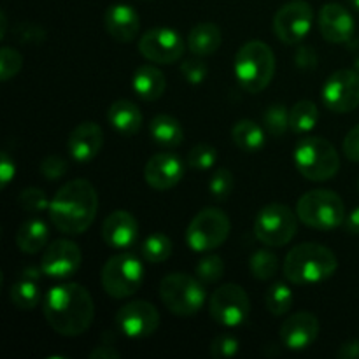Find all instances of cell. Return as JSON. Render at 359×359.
<instances>
[{
    "label": "cell",
    "mask_w": 359,
    "mask_h": 359,
    "mask_svg": "<svg viewBox=\"0 0 359 359\" xmlns=\"http://www.w3.org/2000/svg\"><path fill=\"white\" fill-rule=\"evenodd\" d=\"M44 316L58 335L79 337L86 333L93 323V298L81 284H60L51 287L44 297Z\"/></svg>",
    "instance_id": "cell-1"
},
{
    "label": "cell",
    "mask_w": 359,
    "mask_h": 359,
    "mask_svg": "<svg viewBox=\"0 0 359 359\" xmlns=\"http://www.w3.org/2000/svg\"><path fill=\"white\" fill-rule=\"evenodd\" d=\"M49 219L56 230L81 235L93 224L98 212V195L86 179H74L56 191L49 205Z\"/></svg>",
    "instance_id": "cell-2"
},
{
    "label": "cell",
    "mask_w": 359,
    "mask_h": 359,
    "mask_svg": "<svg viewBox=\"0 0 359 359\" xmlns=\"http://www.w3.org/2000/svg\"><path fill=\"white\" fill-rule=\"evenodd\" d=\"M337 269L339 262L333 251L316 242H307L291 249L283 265L286 279L298 286L323 283L330 279Z\"/></svg>",
    "instance_id": "cell-3"
},
{
    "label": "cell",
    "mask_w": 359,
    "mask_h": 359,
    "mask_svg": "<svg viewBox=\"0 0 359 359\" xmlns=\"http://www.w3.org/2000/svg\"><path fill=\"white\" fill-rule=\"evenodd\" d=\"M235 77L248 93L265 90L276 74V56L272 48L262 41H251L238 49L235 56Z\"/></svg>",
    "instance_id": "cell-4"
},
{
    "label": "cell",
    "mask_w": 359,
    "mask_h": 359,
    "mask_svg": "<svg viewBox=\"0 0 359 359\" xmlns=\"http://www.w3.org/2000/svg\"><path fill=\"white\" fill-rule=\"evenodd\" d=\"M293 160L297 170L314 182L330 181L340 170V158L335 146L323 137H304L294 147Z\"/></svg>",
    "instance_id": "cell-5"
},
{
    "label": "cell",
    "mask_w": 359,
    "mask_h": 359,
    "mask_svg": "<svg viewBox=\"0 0 359 359\" xmlns=\"http://www.w3.org/2000/svg\"><path fill=\"white\" fill-rule=\"evenodd\" d=\"M160 298L172 314L191 318L203 307L207 294L198 277L174 272L161 279Z\"/></svg>",
    "instance_id": "cell-6"
},
{
    "label": "cell",
    "mask_w": 359,
    "mask_h": 359,
    "mask_svg": "<svg viewBox=\"0 0 359 359\" xmlns=\"http://www.w3.org/2000/svg\"><path fill=\"white\" fill-rule=\"evenodd\" d=\"M298 219L316 230L330 231L344 224L346 205L337 193L330 189H312L297 203Z\"/></svg>",
    "instance_id": "cell-7"
},
{
    "label": "cell",
    "mask_w": 359,
    "mask_h": 359,
    "mask_svg": "<svg viewBox=\"0 0 359 359\" xmlns=\"http://www.w3.org/2000/svg\"><path fill=\"white\" fill-rule=\"evenodd\" d=\"M144 283V266L137 256L130 252L116 255L107 259L102 269V286L109 297L123 300L140 290Z\"/></svg>",
    "instance_id": "cell-8"
},
{
    "label": "cell",
    "mask_w": 359,
    "mask_h": 359,
    "mask_svg": "<svg viewBox=\"0 0 359 359\" xmlns=\"http://www.w3.org/2000/svg\"><path fill=\"white\" fill-rule=\"evenodd\" d=\"M231 224L226 214L209 207L196 214L186 230V244L195 252H210L221 248L230 237Z\"/></svg>",
    "instance_id": "cell-9"
},
{
    "label": "cell",
    "mask_w": 359,
    "mask_h": 359,
    "mask_svg": "<svg viewBox=\"0 0 359 359\" xmlns=\"http://www.w3.org/2000/svg\"><path fill=\"white\" fill-rule=\"evenodd\" d=\"M298 214L284 203H269L259 210L255 223V235L269 248H283L297 235Z\"/></svg>",
    "instance_id": "cell-10"
},
{
    "label": "cell",
    "mask_w": 359,
    "mask_h": 359,
    "mask_svg": "<svg viewBox=\"0 0 359 359\" xmlns=\"http://www.w3.org/2000/svg\"><path fill=\"white\" fill-rule=\"evenodd\" d=\"M249 312H251V302L244 287L238 284H224L210 294V318L224 328L242 326L248 321Z\"/></svg>",
    "instance_id": "cell-11"
},
{
    "label": "cell",
    "mask_w": 359,
    "mask_h": 359,
    "mask_svg": "<svg viewBox=\"0 0 359 359\" xmlns=\"http://www.w3.org/2000/svg\"><path fill=\"white\" fill-rule=\"evenodd\" d=\"M321 100L328 111L346 114L359 107V72L342 69L326 79L321 90Z\"/></svg>",
    "instance_id": "cell-12"
},
{
    "label": "cell",
    "mask_w": 359,
    "mask_h": 359,
    "mask_svg": "<svg viewBox=\"0 0 359 359\" xmlns=\"http://www.w3.org/2000/svg\"><path fill=\"white\" fill-rule=\"evenodd\" d=\"M312 20H314V13H312L311 4L305 0H293V2L284 4L276 13L273 32L284 44H298L311 32Z\"/></svg>",
    "instance_id": "cell-13"
},
{
    "label": "cell",
    "mask_w": 359,
    "mask_h": 359,
    "mask_svg": "<svg viewBox=\"0 0 359 359\" xmlns=\"http://www.w3.org/2000/svg\"><path fill=\"white\" fill-rule=\"evenodd\" d=\"M116 326L128 339H147L160 326V312L146 300L130 302L116 314Z\"/></svg>",
    "instance_id": "cell-14"
},
{
    "label": "cell",
    "mask_w": 359,
    "mask_h": 359,
    "mask_svg": "<svg viewBox=\"0 0 359 359\" xmlns=\"http://www.w3.org/2000/svg\"><path fill=\"white\" fill-rule=\"evenodd\" d=\"M139 51L149 62L158 63V65H168V63H175L182 58L184 41L179 32L158 27L146 32L140 37Z\"/></svg>",
    "instance_id": "cell-15"
},
{
    "label": "cell",
    "mask_w": 359,
    "mask_h": 359,
    "mask_svg": "<svg viewBox=\"0 0 359 359\" xmlns=\"http://www.w3.org/2000/svg\"><path fill=\"white\" fill-rule=\"evenodd\" d=\"M81 262H83V252L79 245L72 241L60 238L44 249L39 266L44 276L51 279H67L79 270Z\"/></svg>",
    "instance_id": "cell-16"
},
{
    "label": "cell",
    "mask_w": 359,
    "mask_h": 359,
    "mask_svg": "<svg viewBox=\"0 0 359 359\" xmlns=\"http://www.w3.org/2000/svg\"><path fill=\"white\" fill-rule=\"evenodd\" d=\"M182 175H184V163L174 153L154 154L144 167V179L156 191H167L177 186Z\"/></svg>",
    "instance_id": "cell-17"
},
{
    "label": "cell",
    "mask_w": 359,
    "mask_h": 359,
    "mask_svg": "<svg viewBox=\"0 0 359 359\" xmlns=\"http://www.w3.org/2000/svg\"><path fill=\"white\" fill-rule=\"evenodd\" d=\"M319 335V319L312 312H297L283 321L279 328L280 342L291 351L307 349Z\"/></svg>",
    "instance_id": "cell-18"
},
{
    "label": "cell",
    "mask_w": 359,
    "mask_h": 359,
    "mask_svg": "<svg viewBox=\"0 0 359 359\" xmlns=\"http://www.w3.org/2000/svg\"><path fill=\"white\" fill-rule=\"evenodd\" d=\"M104 146L102 126L93 121H84L72 130L67 140V149L76 163H90L98 156Z\"/></svg>",
    "instance_id": "cell-19"
},
{
    "label": "cell",
    "mask_w": 359,
    "mask_h": 359,
    "mask_svg": "<svg viewBox=\"0 0 359 359\" xmlns=\"http://www.w3.org/2000/svg\"><path fill=\"white\" fill-rule=\"evenodd\" d=\"M319 32L333 44H346L354 35V20L344 6L330 2L319 11Z\"/></svg>",
    "instance_id": "cell-20"
},
{
    "label": "cell",
    "mask_w": 359,
    "mask_h": 359,
    "mask_svg": "<svg viewBox=\"0 0 359 359\" xmlns=\"http://www.w3.org/2000/svg\"><path fill=\"white\" fill-rule=\"evenodd\" d=\"M102 238L111 248L125 251L135 245L139 238V223L133 214L126 210H116L105 217L102 224Z\"/></svg>",
    "instance_id": "cell-21"
},
{
    "label": "cell",
    "mask_w": 359,
    "mask_h": 359,
    "mask_svg": "<svg viewBox=\"0 0 359 359\" xmlns=\"http://www.w3.org/2000/svg\"><path fill=\"white\" fill-rule=\"evenodd\" d=\"M105 30L114 41L132 42L139 35L140 18L132 6L114 4L105 11Z\"/></svg>",
    "instance_id": "cell-22"
},
{
    "label": "cell",
    "mask_w": 359,
    "mask_h": 359,
    "mask_svg": "<svg viewBox=\"0 0 359 359\" xmlns=\"http://www.w3.org/2000/svg\"><path fill=\"white\" fill-rule=\"evenodd\" d=\"M42 269H35V266H28L23 272L20 273L16 283L11 286L9 290V298L13 302V305L20 311H34L42 300L41 286H39V280H41Z\"/></svg>",
    "instance_id": "cell-23"
},
{
    "label": "cell",
    "mask_w": 359,
    "mask_h": 359,
    "mask_svg": "<svg viewBox=\"0 0 359 359\" xmlns=\"http://www.w3.org/2000/svg\"><path fill=\"white\" fill-rule=\"evenodd\" d=\"M132 86L137 97L146 102H156L163 97L167 90V79L158 67L142 65L133 74Z\"/></svg>",
    "instance_id": "cell-24"
},
{
    "label": "cell",
    "mask_w": 359,
    "mask_h": 359,
    "mask_svg": "<svg viewBox=\"0 0 359 359\" xmlns=\"http://www.w3.org/2000/svg\"><path fill=\"white\" fill-rule=\"evenodd\" d=\"M107 121L119 135L132 137L142 126V112L133 102L118 100L109 107Z\"/></svg>",
    "instance_id": "cell-25"
},
{
    "label": "cell",
    "mask_w": 359,
    "mask_h": 359,
    "mask_svg": "<svg viewBox=\"0 0 359 359\" xmlns=\"http://www.w3.org/2000/svg\"><path fill=\"white\" fill-rule=\"evenodd\" d=\"M49 238V228L39 217L25 221L16 233V245L25 255H37L42 249H46Z\"/></svg>",
    "instance_id": "cell-26"
},
{
    "label": "cell",
    "mask_w": 359,
    "mask_h": 359,
    "mask_svg": "<svg viewBox=\"0 0 359 359\" xmlns=\"http://www.w3.org/2000/svg\"><path fill=\"white\" fill-rule=\"evenodd\" d=\"M221 42H223V35L217 25L209 23H198L196 27L191 28L188 35V48L195 56H210L219 49Z\"/></svg>",
    "instance_id": "cell-27"
},
{
    "label": "cell",
    "mask_w": 359,
    "mask_h": 359,
    "mask_svg": "<svg viewBox=\"0 0 359 359\" xmlns=\"http://www.w3.org/2000/svg\"><path fill=\"white\" fill-rule=\"evenodd\" d=\"M149 133L151 139L165 149H174V147L181 146L184 140V130H182L181 123L168 114H158L151 119L149 123Z\"/></svg>",
    "instance_id": "cell-28"
},
{
    "label": "cell",
    "mask_w": 359,
    "mask_h": 359,
    "mask_svg": "<svg viewBox=\"0 0 359 359\" xmlns=\"http://www.w3.org/2000/svg\"><path fill=\"white\" fill-rule=\"evenodd\" d=\"M231 139L238 149L245 151V153H256V151L263 149L266 137L265 130L258 123L251 121V119H242L231 130Z\"/></svg>",
    "instance_id": "cell-29"
},
{
    "label": "cell",
    "mask_w": 359,
    "mask_h": 359,
    "mask_svg": "<svg viewBox=\"0 0 359 359\" xmlns=\"http://www.w3.org/2000/svg\"><path fill=\"white\" fill-rule=\"evenodd\" d=\"M319 109L314 102L300 100L290 111V130L297 135H305L312 132L318 125Z\"/></svg>",
    "instance_id": "cell-30"
},
{
    "label": "cell",
    "mask_w": 359,
    "mask_h": 359,
    "mask_svg": "<svg viewBox=\"0 0 359 359\" xmlns=\"http://www.w3.org/2000/svg\"><path fill=\"white\" fill-rule=\"evenodd\" d=\"M293 291L290 290V286H286L284 283H276L273 286H270L265 293V307L266 311L272 316H280L287 314L293 307Z\"/></svg>",
    "instance_id": "cell-31"
},
{
    "label": "cell",
    "mask_w": 359,
    "mask_h": 359,
    "mask_svg": "<svg viewBox=\"0 0 359 359\" xmlns=\"http://www.w3.org/2000/svg\"><path fill=\"white\" fill-rule=\"evenodd\" d=\"M140 255L146 262L149 263H161L165 259L170 258L172 255V241L165 233L158 231V233L149 235L144 238L140 244Z\"/></svg>",
    "instance_id": "cell-32"
},
{
    "label": "cell",
    "mask_w": 359,
    "mask_h": 359,
    "mask_svg": "<svg viewBox=\"0 0 359 359\" xmlns=\"http://www.w3.org/2000/svg\"><path fill=\"white\" fill-rule=\"evenodd\" d=\"M249 270L258 280H269L279 272V258L269 249H258L249 258Z\"/></svg>",
    "instance_id": "cell-33"
},
{
    "label": "cell",
    "mask_w": 359,
    "mask_h": 359,
    "mask_svg": "<svg viewBox=\"0 0 359 359\" xmlns=\"http://www.w3.org/2000/svg\"><path fill=\"white\" fill-rule=\"evenodd\" d=\"M263 125H265L269 135L276 137V139L286 135V132L290 130V111L286 109V105H270L265 111V114H263Z\"/></svg>",
    "instance_id": "cell-34"
},
{
    "label": "cell",
    "mask_w": 359,
    "mask_h": 359,
    "mask_svg": "<svg viewBox=\"0 0 359 359\" xmlns=\"http://www.w3.org/2000/svg\"><path fill=\"white\" fill-rule=\"evenodd\" d=\"M195 276L198 277L203 284L217 283V280H221V277L224 276V262L221 259V256L217 255L205 256V258L200 259L198 265L195 266Z\"/></svg>",
    "instance_id": "cell-35"
},
{
    "label": "cell",
    "mask_w": 359,
    "mask_h": 359,
    "mask_svg": "<svg viewBox=\"0 0 359 359\" xmlns=\"http://www.w3.org/2000/svg\"><path fill=\"white\" fill-rule=\"evenodd\" d=\"M233 186H235L233 174H231L228 168H217L209 181V191L214 200L223 202V200H226L228 196L231 195Z\"/></svg>",
    "instance_id": "cell-36"
},
{
    "label": "cell",
    "mask_w": 359,
    "mask_h": 359,
    "mask_svg": "<svg viewBox=\"0 0 359 359\" xmlns=\"http://www.w3.org/2000/svg\"><path fill=\"white\" fill-rule=\"evenodd\" d=\"M216 161L217 151L209 144H198V146L191 147L188 153V165L195 170H209L210 167L216 165Z\"/></svg>",
    "instance_id": "cell-37"
},
{
    "label": "cell",
    "mask_w": 359,
    "mask_h": 359,
    "mask_svg": "<svg viewBox=\"0 0 359 359\" xmlns=\"http://www.w3.org/2000/svg\"><path fill=\"white\" fill-rule=\"evenodd\" d=\"M18 205L27 212H42V210H49L51 200H48L42 189L27 188L18 195Z\"/></svg>",
    "instance_id": "cell-38"
},
{
    "label": "cell",
    "mask_w": 359,
    "mask_h": 359,
    "mask_svg": "<svg viewBox=\"0 0 359 359\" xmlns=\"http://www.w3.org/2000/svg\"><path fill=\"white\" fill-rule=\"evenodd\" d=\"M21 67H23V56L20 55V51L9 46L0 49V81L6 83L13 79L20 72Z\"/></svg>",
    "instance_id": "cell-39"
},
{
    "label": "cell",
    "mask_w": 359,
    "mask_h": 359,
    "mask_svg": "<svg viewBox=\"0 0 359 359\" xmlns=\"http://www.w3.org/2000/svg\"><path fill=\"white\" fill-rule=\"evenodd\" d=\"M238 349H241V342H238L237 337L230 335V333L216 337L210 344V354L217 359L233 358L238 353Z\"/></svg>",
    "instance_id": "cell-40"
},
{
    "label": "cell",
    "mask_w": 359,
    "mask_h": 359,
    "mask_svg": "<svg viewBox=\"0 0 359 359\" xmlns=\"http://www.w3.org/2000/svg\"><path fill=\"white\" fill-rule=\"evenodd\" d=\"M181 72L189 84H202L209 74V67L203 60H200V56H196V58H188L182 62Z\"/></svg>",
    "instance_id": "cell-41"
},
{
    "label": "cell",
    "mask_w": 359,
    "mask_h": 359,
    "mask_svg": "<svg viewBox=\"0 0 359 359\" xmlns=\"http://www.w3.org/2000/svg\"><path fill=\"white\" fill-rule=\"evenodd\" d=\"M67 170H69V163L62 156H58V154L46 156L41 161V174L48 181H58V179H62L67 174Z\"/></svg>",
    "instance_id": "cell-42"
},
{
    "label": "cell",
    "mask_w": 359,
    "mask_h": 359,
    "mask_svg": "<svg viewBox=\"0 0 359 359\" xmlns=\"http://www.w3.org/2000/svg\"><path fill=\"white\" fill-rule=\"evenodd\" d=\"M16 34V39L23 44H39L46 39L44 28H41L35 23H21L20 27L14 30Z\"/></svg>",
    "instance_id": "cell-43"
},
{
    "label": "cell",
    "mask_w": 359,
    "mask_h": 359,
    "mask_svg": "<svg viewBox=\"0 0 359 359\" xmlns=\"http://www.w3.org/2000/svg\"><path fill=\"white\" fill-rule=\"evenodd\" d=\"M294 63L302 70H314L318 67V55H316L314 48L311 46L298 48V51L294 53Z\"/></svg>",
    "instance_id": "cell-44"
},
{
    "label": "cell",
    "mask_w": 359,
    "mask_h": 359,
    "mask_svg": "<svg viewBox=\"0 0 359 359\" xmlns=\"http://www.w3.org/2000/svg\"><path fill=\"white\" fill-rule=\"evenodd\" d=\"M344 154L347 160L359 163V125L354 126L344 139Z\"/></svg>",
    "instance_id": "cell-45"
},
{
    "label": "cell",
    "mask_w": 359,
    "mask_h": 359,
    "mask_svg": "<svg viewBox=\"0 0 359 359\" xmlns=\"http://www.w3.org/2000/svg\"><path fill=\"white\" fill-rule=\"evenodd\" d=\"M14 174H16L14 160L4 151L2 156H0V186H2V188H7V184L13 181Z\"/></svg>",
    "instance_id": "cell-46"
},
{
    "label": "cell",
    "mask_w": 359,
    "mask_h": 359,
    "mask_svg": "<svg viewBox=\"0 0 359 359\" xmlns=\"http://www.w3.org/2000/svg\"><path fill=\"white\" fill-rule=\"evenodd\" d=\"M337 356L340 359H359V340L353 339L344 342L337 351Z\"/></svg>",
    "instance_id": "cell-47"
},
{
    "label": "cell",
    "mask_w": 359,
    "mask_h": 359,
    "mask_svg": "<svg viewBox=\"0 0 359 359\" xmlns=\"http://www.w3.org/2000/svg\"><path fill=\"white\" fill-rule=\"evenodd\" d=\"M119 356H121V354H119L114 347L109 346V344H104V346L97 347V349L91 351L90 354L91 359H118Z\"/></svg>",
    "instance_id": "cell-48"
},
{
    "label": "cell",
    "mask_w": 359,
    "mask_h": 359,
    "mask_svg": "<svg viewBox=\"0 0 359 359\" xmlns=\"http://www.w3.org/2000/svg\"><path fill=\"white\" fill-rule=\"evenodd\" d=\"M344 226L351 235H359V207H356L349 216H346Z\"/></svg>",
    "instance_id": "cell-49"
},
{
    "label": "cell",
    "mask_w": 359,
    "mask_h": 359,
    "mask_svg": "<svg viewBox=\"0 0 359 359\" xmlns=\"http://www.w3.org/2000/svg\"><path fill=\"white\" fill-rule=\"evenodd\" d=\"M0 18H2V30H0V39H4L6 37V13H2L0 14Z\"/></svg>",
    "instance_id": "cell-50"
},
{
    "label": "cell",
    "mask_w": 359,
    "mask_h": 359,
    "mask_svg": "<svg viewBox=\"0 0 359 359\" xmlns=\"http://www.w3.org/2000/svg\"><path fill=\"white\" fill-rule=\"evenodd\" d=\"M349 4L354 7V9L359 11V0H349Z\"/></svg>",
    "instance_id": "cell-51"
},
{
    "label": "cell",
    "mask_w": 359,
    "mask_h": 359,
    "mask_svg": "<svg viewBox=\"0 0 359 359\" xmlns=\"http://www.w3.org/2000/svg\"><path fill=\"white\" fill-rule=\"evenodd\" d=\"M354 65H356V70L359 72V55L356 56V60H354Z\"/></svg>",
    "instance_id": "cell-52"
},
{
    "label": "cell",
    "mask_w": 359,
    "mask_h": 359,
    "mask_svg": "<svg viewBox=\"0 0 359 359\" xmlns=\"http://www.w3.org/2000/svg\"><path fill=\"white\" fill-rule=\"evenodd\" d=\"M358 189H359V181H358Z\"/></svg>",
    "instance_id": "cell-53"
}]
</instances>
